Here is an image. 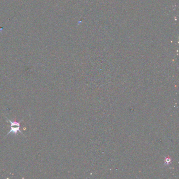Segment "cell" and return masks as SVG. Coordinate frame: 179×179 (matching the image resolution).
<instances>
[{"label":"cell","instance_id":"6da1fadb","mask_svg":"<svg viewBox=\"0 0 179 179\" xmlns=\"http://www.w3.org/2000/svg\"><path fill=\"white\" fill-rule=\"evenodd\" d=\"M5 117H6V118L8 119V121L9 122H10L11 123V130L9 132L8 134L6 135V136L9 135V134H10L11 133H13V134H14V135H17L18 131H19L21 134H22V135L24 136L23 133H22V132L20 130V123L22 121H23V120H21L20 122L12 121H11V120L9 119V118H7L6 116H5Z\"/></svg>","mask_w":179,"mask_h":179}]
</instances>
